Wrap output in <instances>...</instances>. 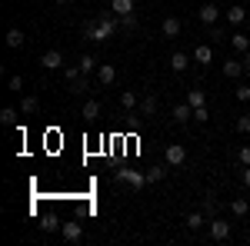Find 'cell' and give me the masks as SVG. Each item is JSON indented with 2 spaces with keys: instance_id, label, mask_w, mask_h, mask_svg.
Segmentation results:
<instances>
[{
  "instance_id": "cell-1",
  "label": "cell",
  "mask_w": 250,
  "mask_h": 246,
  "mask_svg": "<svg viewBox=\"0 0 250 246\" xmlns=\"http://www.w3.org/2000/svg\"><path fill=\"white\" fill-rule=\"evenodd\" d=\"M117 23H120V17H117L114 10H110V14H100L97 20H87V23H83V37L104 43V40H110V34L117 30Z\"/></svg>"
},
{
  "instance_id": "cell-2",
  "label": "cell",
  "mask_w": 250,
  "mask_h": 246,
  "mask_svg": "<svg viewBox=\"0 0 250 246\" xmlns=\"http://www.w3.org/2000/svg\"><path fill=\"white\" fill-rule=\"evenodd\" d=\"M117 183H127L130 189H144V187H147V173H140V170H117Z\"/></svg>"
},
{
  "instance_id": "cell-3",
  "label": "cell",
  "mask_w": 250,
  "mask_h": 246,
  "mask_svg": "<svg viewBox=\"0 0 250 246\" xmlns=\"http://www.w3.org/2000/svg\"><path fill=\"white\" fill-rule=\"evenodd\" d=\"M164 160H167V167H184L187 163V147L184 143H170L164 150Z\"/></svg>"
},
{
  "instance_id": "cell-4",
  "label": "cell",
  "mask_w": 250,
  "mask_h": 246,
  "mask_svg": "<svg viewBox=\"0 0 250 246\" xmlns=\"http://www.w3.org/2000/svg\"><path fill=\"white\" fill-rule=\"evenodd\" d=\"M230 223H227V220H220V216H213L210 220V240H217V243H224V240H227V236H230Z\"/></svg>"
},
{
  "instance_id": "cell-5",
  "label": "cell",
  "mask_w": 250,
  "mask_h": 246,
  "mask_svg": "<svg viewBox=\"0 0 250 246\" xmlns=\"http://www.w3.org/2000/svg\"><path fill=\"white\" fill-rule=\"evenodd\" d=\"M60 236H63L67 243H80V240H83V229H80L77 220H67V223L60 227Z\"/></svg>"
},
{
  "instance_id": "cell-6",
  "label": "cell",
  "mask_w": 250,
  "mask_h": 246,
  "mask_svg": "<svg viewBox=\"0 0 250 246\" xmlns=\"http://www.w3.org/2000/svg\"><path fill=\"white\" fill-rule=\"evenodd\" d=\"M197 17H200V23H207V27H213V23L220 20V7H217V3H204V7L197 10Z\"/></svg>"
},
{
  "instance_id": "cell-7",
  "label": "cell",
  "mask_w": 250,
  "mask_h": 246,
  "mask_svg": "<svg viewBox=\"0 0 250 246\" xmlns=\"http://www.w3.org/2000/svg\"><path fill=\"white\" fill-rule=\"evenodd\" d=\"M40 63H43L47 70H63V54H60V50H47V54L40 57Z\"/></svg>"
},
{
  "instance_id": "cell-8",
  "label": "cell",
  "mask_w": 250,
  "mask_h": 246,
  "mask_svg": "<svg viewBox=\"0 0 250 246\" xmlns=\"http://www.w3.org/2000/svg\"><path fill=\"white\" fill-rule=\"evenodd\" d=\"M114 80H117V70L110 63H100V67H97V83H100V87H110Z\"/></svg>"
},
{
  "instance_id": "cell-9",
  "label": "cell",
  "mask_w": 250,
  "mask_h": 246,
  "mask_svg": "<svg viewBox=\"0 0 250 246\" xmlns=\"http://www.w3.org/2000/svg\"><path fill=\"white\" fill-rule=\"evenodd\" d=\"M180 27H184L180 17H167V20H164V27H160V34H164L167 40H173V37H180Z\"/></svg>"
},
{
  "instance_id": "cell-10",
  "label": "cell",
  "mask_w": 250,
  "mask_h": 246,
  "mask_svg": "<svg viewBox=\"0 0 250 246\" xmlns=\"http://www.w3.org/2000/svg\"><path fill=\"white\" fill-rule=\"evenodd\" d=\"M224 17H227L230 27H240V23L247 20V10H244V7H227V10H224Z\"/></svg>"
},
{
  "instance_id": "cell-11",
  "label": "cell",
  "mask_w": 250,
  "mask_h": 246,
  "mask_svg": "<svg viewBox=\"0 0 250 246\" xmlns=\"http://www.w3.org/2000/svg\"><path fill=\"white\" fill-rule=\"evenodd\" d=\"M193 60L207 67V63L213 60V47H207V43H197V47H193Z\"/></svg>"
},
{
  "instance_id": "cell-12",
  "label": "cell",
  "mask_w": 250,
  "mask_h": 246,
  "mask_svg": "<svg viewBox=\"0 0 250 246\" xmlns=\"http://www.w3.org/2000/svg\"><path fill=\"white\" fill-rule=\"evenodd\" d=\"M3 40H7V47H10V50H17V47H23V40H27V37H23V30H20V27H10Z\"/></svg>"
},
{
  "instance_id": "cell-13",
  "label": "cell",
  "mask_w": 250,
  "mask_h": 246,
  "mask_svg": "<svg viewBox=\"0 0 250 246\" xmlns=\"http://www.w3.org/2000/svg\"><path fill=\"white\" fill-rule=\"evenodd\" d=\"M37 110H40L37 96H20V114H23V116H34Z\"/></svg>"
},
{
  "instance_id": "cell-14",
  "label": "cell",
  "mask_w": 250,
  "mask_h": 246,
  "mask_svg": "<svg viewBox=\"0 0 250 246\" xmlns=\"http://www.w3.org/2000/svg\"><path fill=\"white\" fill-rule=\"evenodd\" d=\"M173 120H177V123L193 120V107H190V103H177V107H173Z\"/></svg>"
},
{
  "instance_id": "cell-15",
  "label": "cell",
  "mask_w": 250,
  "mask_h": 246,
  "mask_svg": "<svg viewBox=\"0 0 250 246\" xmlns=\"http://www.w3.org/2000/svg\"><path fill=\"white\" fill-rule=\"evenodd\" d=\"M184 223H187V229H200L204 223H207V213H204V209H197V213H187V220H184Z\"/></svg>"
},
{
  "instance_id": "cell-16",
  "label": "cell",
  "mask_w": 250,
  "mask_h": 246,
  "mask_svg": "<svg viewBox=\"0 0 250 246\" xmlns=\"http://www.w3.org/2000/svg\"><path fill=\"white\" fill-rule=\"evenodd\" d=\"M187 63H190V57H187L184 50H177V54L170 57V70H177V74H184V70H187Z\"/></svg>"
},
{
  "instance_id": "cell-17",
  "label": "cell",
  "mask_w": 250,
  "mask_h": 246,
  "mask_svg": "<svg viewBox=\"0 0 250 246\" xmlns=\"http://www.w3.org/2000/svg\"><path fill=\"white\" fill-rule=\"evenodd\" d=\"M157 114V96L147 94L144 100H140V116H154Z\"/></svg>"
},
{
  "instance_id": "cell-18",
  "label": "cell",
  "mask_w": 250,
  "mask_h": 246,
  "mask_svg": "<svg viewBox=\"0 0 250 246\" xmlns=\"http://www.w3.org/2000/svg\"><path fill=\"white\" fill-rule=\"evenodd\" d=\"M110 10H114L117 17H124V14H134V0H110Z\"/></svg>"
},
{
  "instance_id": "cell-19",
  "label": "cell",
  "mask_w": 250,
  "mask_h": 246,
  "mask_svg": "<svg viewBox=\"0 0 250 246\" xmlns=\"http://www.w3.org/2000/svg\"><path fill=\"white\" fill-rule=\"evenodd\" d=\"M80 116H83V120H97V116H100V100H87L83 110H80Z\"/></svg>"
},
{
  "instance_id": "cell-20",
  "label": "cell",
  "mask_w": 250,
  "mask_h": 246,
  "mask_svg": "<svg viewBox=\"0 0 250 246\" xmlns=\"http://www.w3.org/2000/svg\"><path fill=\"white\" fill-rule=\"evenodd\" d=\"M244 74V63H240V60H227V63H224V76H230V80H237V76Z\"/></svg>"
},
{
  "instance_id": "cell-21",
  "label": "cell",
  "mask_w": 250,
  "mask_h": 246,
  "mask_svg": "<svg viewBox=\"0 0 250 246\" xmlns=\"http://www.w3.org/2000/svg\"><path fill=\"white\" fill-rule=\"evenodd\" d=\"M230 213H233V216H247V213H250V203L244 200V196H233V200H230Z\"/></svg>"
},
{
  "instance_id": "cell-22",
  "label": "cell",
  "mask_w": 250,
  "mask_h": 246,
  "mask_svg": "<svg viewBox=\"0 0 250 246\" xmlns=\"http://www.w3.org/2000/svg\"><path fill=\"white\" fill-rule=\"evenodd\" d=\"M60 227H63V223H60L54 213H47V216L40 220V229H47V233H60Z\"/></svg>"
},
{
  "instance_id": "cell-23",
  "label": "cell",
  "mask_w": 250,
  "mask_h": 246,
  "mask_svg": "<svg viewBox=\"0 0 250 246\" xmlns=\"http://www.w3.org/2000/svg\"><path fill=\"white\" fill-rule=\"evenodd\" d=\"M200 209L207 213V220H213V216H217V200H213V193H207V196L200 200Z\"/></svg>"
},
{
  "instance_id": "cell-24",
  "label": "cell",
  "mask_w": 250,
  "mask_h": 246,
  "mask_svg": "<svg viewBox=\"0 0 250 246\" xmlns=\"http://www.w3.org/2000/svg\"><path fill=\"white\" fill-rule=\"evenodd\" d=\"M120 107H124V110H134V107H140V100H137L134 90H124V94H120Z\"/></svg>"
},
{
  "instance_id": "cell-25",
  "label": "cell",
  "mask_w": 250,
  "mask_h": 246,
  "mask_svg": "<svg viewBox=\"0 0 250 246\" xmlns=\"http://www.w3.org/2000/svg\"><path fill=\"white\" fill-rule=\"evenodd\" d=\"M97 67H100V60H97V57H90V54L80 57V70H83V74H97Z\"/></svg>"
},
{
  "instance_id": "cell-26",
  "label": "cell",
  "mask_w": 250,
  "mask_h": 246,
  "mask_svg": "<svg viewBox=\"0 0 250 246\" xmlns=\"http://www.w3.org/2000/svg\"><path fill=\"white\" fill-rule=\"evenodd\" d=\"M187 103H190L193 110H197V107H207V94H204V90H190V94H187Z\"/></svg>"
},
{
  "instance_id": "cell-27",
  "label": "cell",
  "mask_w": 250,
  "mask_h": 246,
  "mask_svg": "<svg viewBox=\"0 0 250 246\" xmlns=\"http://www.w3.org/2000/svg\"><path fill=\"white\" fill-rule=\"evenodd\" d=\"M230 43H233V50H240V54H247V50H250V37H247V34H233Z\"/></svg>"
},
{
  "instance_id": "cell-28",
  "label": "cell",
  "mask_w": 250,
  "mask_h": 246,
  "mask_svg": "<svg viewBox=\"0 0 250 246\" xmlns=\"http://www.w3.org/2000/svg\"><path fill=\"white\" fill-rule=\"evenodd\" d=\"M0 123H3V127H17V110H14V107H3V110H0Z\"/></svg>"
},
{
  "instance_id": "cell-29",
  "label": "cell",
  "mask_w": 250,
  "mask_h": 246,
  "mask_svg": "<svg viewBox=\"0 0 250 246\" xmlns=\"http://www.w3.org/2000/svg\"><path fill=\"white\" fill-rule=\"evenodd\" d=\"M63 76H67V83H74V80H80V76H83V70H80V63H74V67H63Z\"/></svg>"
},
{
  "instance_id": "cell-30",
  "label": "cell",
  "mask_w": 250,
  "mask_h": 246,
  "mask_svg": "<svg viewBox=\"0 0 250 246\" xmlns=\"http://www.w3.org/2000/svg\"><path fill=\"white\" fill-rule=\"evenodd\" d=\"M167 176V167H154V170H147V183H160Z\"/></svg>"
},
{
  "instance_id": "cell-31",
  "label": "cell",
  "mask_w": 250,
  "mask_h": 246,
  "mask_svg": "<svg viewBox=\"0 0 250 246\" xmlns=\"http://www.w3.org/2000/svg\"><path fill=\"white\" fill-rule=\"evenodd\" d=\"M233 130H237V133H250V114H240V116H237Z\"/></svg>"
},
{
  "instance_id": "cell-32",
  "label": "cell",
  "mask_w": 250,
  "mask_h": 246,
  "mask_svg": "<svg viewBox=\"0 0 250 246\" xmlns=\"http://www.w3.org/2000/svg\"><path fill=\"white\" fill-rule=\"evenodd\" d=\"M70 87H74V94H87V87H90V80H87V74L80 76V80H74Z\"/></svg>"
},
{
  "instance_id": "cell-33",
  "label": "cell",
  "mask_w": 250,
  "mask_h": 246,
  "mask_svg": "<svg viewBox=\"0 0 250 246\" xmlns=\"http://www.w3.org/2000/svg\"><path fill=\"white\" fill-rule=\"evenodd\" d=\"M120 27H124V30H137V17L134 14H124V17H120Z\"/></svg>"
},
{
  "instance_id": "cell-34",
  "label": "cell",
  "mask_w": 250,
  "mask_h": 246,
  "mask_svg": "<svg viewBox=\"0 0 250 246\" xmlns=\"http://www.w3.org/2000/svg\"><path fill=\"white\" fill-rule=\"evenodd\" d=\"M237 100H240V103L250 100V83H240V87H237Z\"/></svg>"
},
{
  "instance_id": "cell-35",
  "label": "cell",
  "mask_w": 250,
  "mask_h": 246,
  "mask_svg": "<svg viewBox=\"0 0 250 246\" xmlns=\"http://www.w3.org/2000/svg\"><path fill=\"white\" fill-rule=\"evenodd\" d=\"M7 87H10V90H17V94H20V90H23V76H17V74H14L10 80H7Z\"/></svg>"
},
{
  "instance_id": "cell-36",
  "label": "cell",
  "mask_w": 250,
  "mask_h": 246,
  "mask_svg": "<svg viewBox=\"0 0 250 246\" xmlns=\"http://www.w3.org/2000/svg\"><path fill=\"white\" fill-rule=\"evenodd\" d=\"M207 107H197V110H193V120H197V123H207Z\"/></svg>"
},
{
  "instance_id": "cell-37",
  "label": "cell",
  "mask_w": 250,
  "mask_h": 246,
  "mask_svg": "<svg viewBox=\"0 0 250 246\" xmlns=\"http://www.w3.org/2000/svg\"><path fill=\"white\" fill-rule=\"evenodd\" d=\"M237 160H240V167H250V147H244V150L237 153Z\"/></svg>"
},
{
  "instance_id": "cell-38",
  "label": "cell",
  "mask_w": 250,
  "mask_h": 246,
  "mask_svg": "<svg viewBox=\"0 0 250 246\" xmlns=\"http://www.w3.org/2000/svg\"><path fill=\"white\" fill-rule=\"evenodd\" d=\"M210 37H213V40H224V37H227V34H224L220 27H210Z\"/></svg>"
},
{
  "instance_id": "cell-39",
  "label": "cell",
  "mask_w": 250,
  "mask_h": 246,
  "mask_svg": "<svg viewBox=\"0 0 250 246\" xmlns=\"http://www.w3.org/2000/svg\"><path fill=\"white\" fill-rule=\"evenodd\" d=\"M240 180H244V187L250 189V167H244V173H240Z\"/></svg>"
},
{
  "instance_id": "cell-40",
  "label": "cell",
  "mask_w": 250,
  "mask_h": 246,
  "mask_svg": "<svg viewBox=\"0 0 250 246\" xmlns=\"http://www.w3.org/2000/svg\"><path fill=\"white\" fill-rule=\"evenodd\" d=\"M244 70H250V50L244 54Z\"/></svg>"
},
{
  "instance_id": "cell-41",
  "label": "cell",
  "mask_w": 250,
  "mask_h": 246,
  "mask_svg": "<svg viewBox=\"0 0 250 246\" xmlns=\"http://www.w3.org/2000/svg\"><path fill=\"white\" fill-rule=\"evenodd\" d=\"M57 3H60V7H67V3H70V0H57Z\"/></svg>"
}]
</instances>
